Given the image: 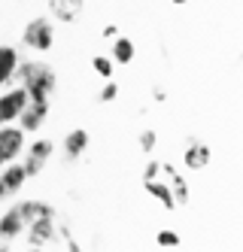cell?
Instances as JSON below:
<instances>
[{
    "instance_id": "6da1fadb",
    "label": "cell",
    "mask_w": 243,
    "mask_h": 252,
    "mask_svg": "<svg viewBox=\"0 0 243 252\" xmlns=\"http://www.w3.org/2000/svg\"><path fill=\"white\" fill-rule=\"evenodd\" d=\"M25 213V243L28 246H52V243H67L70 249H82L70 237L67 225L58 222V210L46 201H18Z\"/></svg>"
},
{
    "instance_id": "7a4b0ae2",
    "label": "cell",
    "mask_w": 243,
    "mask_h": 252,
    "mask_svg": "<svg viewBox=\"0 0 243 252\" xmlns=\"http://www.w3.org/2000/svg\"><path fill=\"white\" fill-rule=\"evenodd\" d=\"M15 82L28 92V100L52 103V94H55V88H58V73H55V67L46 64V61H18Z\"/></svg>"
},
{
    "instance_id": "3957f363",
    "label": "cell",
    "mask_w": 243,
    "mask_h": 252,
    "mask_svg": "<svg viewBox=\"0 0 243 252\" xmlns=\"http://www.w3.org/2000/svg\"><path fill=\"white\" fill-rule=\"evenodd\" d=\"M22 46L31 52H49L55 46V22L49 15H36L22 31Z\"/></svg>"
},
{
    "instance_id": "277c9868",
    "label": "cell",
    "mask_w": 243,
    "mask_h": 252,
    "mask_svg": "<svg viewBox=\"0 0 243 252\" xmlns=\"http://www.w3.org/2000/svg\"><path fill=\"white\" fill-rule=\"evenodd\" d=\"M52 152H55V143L52 140H34V143H25V161H22V167L28 173V179L34 176H40L46 170V164L52 161Z\"/></svg>"
},
{
    "instance_id": "5b68a950",
    "label": "cell",
    "mask_w": 243,
    "mask_h": 252,
    "mask_svg": "<svg viewBox=\"0 0 243 252\" xmlns=\"http://www.w3.org/2000/svg\"><path fill=\"white\" fill-rule=\"evenodd\" d=\"M22 152H25V131L15 128V122L12 125H0V167L18 161Z\"/></svg>"
},
{
    "instance_id": "8992f818",
    "label": "cell",
    "mask_w": 243,
    "mask_h": 252,
    "mask_svg": "<svg viewBox=\"0 0 243 252\" xmlns=\"http://www.w3.org/2000/svg\"><path fill=\"white\" fill-rule=\"evenodd\" d=\"M28 103V92L22 85H6V92H0V125H12L18 122Z\"/></svg>"
},
{
    "instance_id": "52a82bcc",
    "label": "cell",
    "mask_w": 243,
    "mask_h": 252,
    "mask_svg": "<svg viewBox=\"0 0 243 252\" xmlns=\"http://www.w3.org/2000/svg\"><path fill=\"white\" fill-rule=\"evenodd\" d=\"M25 237V213L22 204H12L3 216H0V243H18Z\"/></svg>"
},
{
    "instance_id": "ba28073f",
    "label": "cell",
    "mask_w": 243,
    "mask_h": 252,
    "mask_svg": "<svg viewBox=\"0 0 243 252\" xmlns=\"http://www.w3.org/2000/svg\"><path fill=\"white\" fill-rule=\"evenodd\" d=\"M25 183H28V173L22 167V161H12V164L0 167V201L15 197L18 191L25 189Z\"/></svg>"
},
{
    "instance_id": "9c48e42d",
    "label": "cell",
    "mask_w": 243,
    "mask_h": 252,
    "mask_svg": "<svg viewBox=\"0 0 243 252\" xmlns=\"http://www.w3.org/2000/svg\"><path fill=\"white\" fill-rule=\"evenodd\" d=\"M158 176L167 183V189L174 191V201H176V210L179 207H185L189 204V197H192V191H189V179H185L174 164H167V161H161V170H158Z\"/></svg>"
},
{
    "instance_id": "30bf717a",
    "label": "cell",
    "mask_w": 243,
    "mask_h": 252,
    "mask_svg": "<svg viewBox=\"0 0 243 252\" xmlns=\"http://www.w3.org/2000/svg\"><path fill=\"white\" fill-rule=\"evenodd\" d=\"M213 161V152H210V146L204 140H195V137H189V143H185V149H182V164H185V170H192V173H198V170H204Z\"/></svg>"
},
{
    "instance_id": "8fae6325",
    "label": "cell",
    "mask_w": 243,
    "mask_h": 252,
    "mask_svg": "<svg viewBox=\"0 0 243 252\" xmlns=\"http://www.w3.org/2000/svg\"><path fill=\"white\" fill-rule=\"evenodd\" d=\"M49 15L61 25H76L85 15V0H49Z\"/></svg>"
},
{
    "instance_id": "7c38bea8",
    "label": "cell",
    "mask_w": 243,
    "mask_h": 252,
    "mask_svg": "<svg viewBox=\"0 0 243 252\" xmlns=\"http://www.w3.org/2000/svg\"><path fill=\"white\" fill-rule=\"evenodd\" d=\"M88 143H91V137H88L85 128H73V131L64 137V143H61L64 161H79V158L85 155V149H88Z\"/></svg>"
},
{
    "instance_id": "4fadbf2b",
    "label": "cell",
    "mask_w": 243,
    "mask_h": 252,
    "mask_svg": "<svg viewBox=\"0 0 243 252\" xmlns=\"http://www.w3.org/2000/svg\"><path fill=\"white\" fill-rule=\"evenodd\" d=\"M18 61H22L18 49H15V46H6V43H0V88H6V85L15 82Z\"/></svg>"
},
{
    "instance_id": "5bb4252c",
    "label": "cell",
    "mask_w": 243,
    "mask_h": 252,
    "mask_svg": "<svg viewBox=\"0 0 243 252\" xmlns=\"http://www.w3.org/2000/svg\"><path fill=\"white\" fill-rule=\"evenodd\" d=\"M143 189H146L149 194H152V197H155V201H158V204H161L164 210H176L174 191L167 189V183H164L161 176H155V179H143Z\"/></svg>"
},
{
    "instance_id": "9a60e30c",
    "label": "cell",
    "mask_w": 243,
    "mask_h": 252,
    "mask_svg": "<svg viewBox=\"0 0 243 252\" xmlns=\"http://www.w3.org/2000/svg\"><path fill=\"white\" fill-rule=\"evenodd\" d=\"M134 40H128V37H122V33H119V37H113V52H109V55H113V61L116 64H131V61H134Z\"/></svg>"
},
{
    "instance_id": "2e32d148",
    "label": "cell",
    "mask_w": 243,
    "mask_h": 252,
    "mask_svg": "<svg viewBox=\"0 0 243 252\" xmlns=\"http://www.w3.org/2000/svg\"><path fill=\"white\" fill-rule=\"evenodd\" d=\"M113 67H116V61L106 58V55H95V58H91V70H95L101 79H113Z\"/></svg>"
},
{
    "instance_id": "e0dca14e",
    "label": "cell",
    "mask_w": 243,
    "mask_h": 252,
    "mask_svg": "<svg viewBox=\"0 0 243 252\" xmlns=\"http://www.w3.org/2000/svg\"><path fill=\"white\" fill-rule=\"evenodd\" d=\"M137 143H140V149H143L146 155H152V152H155V146H158V137H155V131H152V128H146V131H140Z\"/></svg>"
},
{
    "instance_id": "ac0fdd59",
    "label": "cell",
    "mask_w": 243,
    "mask_h": 252,
    "mask_svg": "<svg viewBox=\"0 0 243 252\" xmlns=\"http://www.w3.org/2000/svg\"><path fill=\"white\" fill-rule=\"evenodd\" d=\"M116 97H119V85H116L113 79H106V82H104V88L98 92V100H101V103H113Z\"/></svg>"
},
{
    "instance_id": "d6986e66",
    "label": "cell",
    "mask_w": 243,
    "mask_h": 252,
    "mask_svg": "<svg viewBox=\"0 0 243 252\" xmlns=\"http://www.w3.org/2000/svg\"><path fill=\"white\" fill-rule=\"evenodd\" d=\"M155 243H158V246H179L182 240H179V234H176V231L164 228V231H158V234H155Z\"/></svg>"
},
{
    "instance_id": "ffe728a7",
    "label": "cell",
    "mask_w": 243,
    "mask_h": 252,
    "mask_svg": "<svg viewBox=\"0 0 243 252\" xmlns=\"http://www.w3.org/2000/svg\"><path fill=\"white\" fill-rule=\"evenodd\" d=\"M104 37H106V40L119 37V25H106V28H104Z\"/></svg>"
},
{
    "instance_id": "44dd1931",
    "label": "cell",
    "mask_w": 243,
    "mask_h": 252,
    "mask_svg": "<svg viewBox=\"0 0 243 252\" xmlns=\"http://www.w3.org/2000/svg\"><path fill=\"white\" fill-rule=\"evenodd\" d=\"M171 3H176V6H182V3H189V0H171Z\"/></svg>"
}]
</instances>
